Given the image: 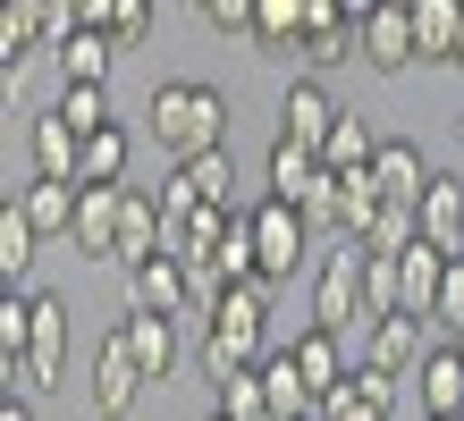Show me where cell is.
Wrapping results in <instances>:
<instances>
[{
	"label": "cell",
	"mask_w": 464,
	"mask_h": 421,
	"mask_svg": "<svg viewBox=\"0 0 464 421\" xmlns=\"http://www.w3.org/2000/svg\"><path fill=\"white\" fill-rule=\"evenodd\" d=\"M144 119H152V144L169 152L178 168H186V160H203V152H228V93H220V84H203V76H169V84H152Z\"/></svg>",
	"instance_id": "1"
},
{
	"label": "cell",
	"mask_w": 464,
	"mask_h": 421,
	"mask_svg": "<svg viewBox=\"0 0 464 421\" xmlns=\"http://www.w3.org/2000/svg\"><path fill=\"white\" fill-rule=\"evenodd\" d=\"M203 379L220 388L228 371H245V362H270V287L254 278V287H228L220 312L203 321Z\"/></svg>",
	"instance_id": "2"
},
{
	"label": "cell",
	"mask_w": 464,
	"mask_h": 421,
	"mask_svg": "<svg viewBox=\"0 0 464 421\" xmlns=\"http://www.w3.org/2000/svg\"><path fill=\"white\" fill-rule=\"evenodd\" d=\"M313 329H330L354 346L363 362V329H372V303H363V244H330L313 262Z\"/></svg>",
	"instance_id": "3"
},
{
	"label": "cell",
	"mask_w": 464,
	"mask_h": 421,
	"mask_svg": "<svg viewBox=\"0 0 464 421\" xmlns=\"http://www.w3.org/2000/svg\"><path fill=\"white\" fill-rule=\"evenodd\" d=\"M245 228H254V262H262V287H279V278L304 270V253H313V219L304 211H287V203H262L245 211Z\"/></svg>",
	"instance_id": "4"
},
{
	"label": "cell",
	"mask_w": 464,
	"mask_h": 421,
	"mask_svg": "<svg viewBox=\"0 0 464 421\" xmlns=\"http://www.w3.org/2000/svg\"><path fill=\"white\" fill-rule=\"evenodd\" d=\"M338 60H363V9L346 0H304V43H295V76H321Z\"/></svg>",
	"instance_id": "5"
},
{
	"label": "cell",
	"mask_w": 464,
	"mask_h": 421,
	"mask_svg": "<svg viewBox=\"0 0 464 421\" xmlns=\"http://www.w3.org/2000/svg\"><path fill=\"white\" fill-rule=\"evenodd\" d=\"M127 312H144V321H195V270L169 262V253H152L144 270H127Z\"/></svg>",
	"instance_id": "6"
},
{
	"label": "cell",
	"mask_w": 464,
	"mask_h": 421,
	"mask_svg": "<svg viewBox=\"0 0 464 421\" xmlns=\"http://www.w3.org/2000/svg\"><path fill=\"white\" fill-rule=\"evenodd\" d=\"M422 60V43H414V0H372L363 9V68L372 76H405Z\"/></svg>",
	"instance_id": "7"
},
{
	"label": "cell",
	"mask_w": 464,
	"mask_h": 421,
	"mask_svg": "<svg viewBox=\"0 0 464 421\" xmlns=\"http://www.w3.org/2000/svg\"><path fill=\"white\" fill-rule=\"evenodd\" d=\"M304 219H313V236H330V244H363V228L380 219V186L372 177H330V194H321Z\"/></svg>",
	"instance_id": "8"
},
{
	"label": "cell",
	"mask_w": 464,
	"mask_h": 421,
	"mask_svg": "<svg viewBox=\"0 0 464 421\" xmlns=\"http://www.w3.org/2000/svg\"><path fill=\"white\" fill-rule=\"evenodd\" d=\"M363 362H372V371H389V379H422V362H430V321H414V312L372 321V329H363Z\"/></svg>",
	"instance_id": "9"
},
{
	"label": "cell",
	"mask_w": 464,
	"mask_h": 421,
	"mask_svg": "<svg viewBox=\"0 0 464 421\" xmlns=\"http://www.w3.org/2000/svg\"><path fill=\"white\" fill-rule=\"evenodd\" d=\"M338 119H346V110L330 101V84H321V76H287V93H279V135H287V144L321 152Z\"/></svg>",
	"instance_id": "10"
},
{
	"label": "cell",
	"mask_w": 464,
	"mask_h": 421,
	"mask_svg": "<svg viewBox=\"0 0 464 421\" xmlns=\"http://www.w3.org/2000/svg\"><path fill=\"white\" fill-rule=\"evenodd\" d=\"M135 397H144V371H135L127 337L111 329V337L93 346V413H102V421H127V413H135Z\"/></svg>",
	"instance_id": "11"
},
{
	"label": "cell",
	"mask_w": 464,
	"mask_h": 421,
	"mask_svg": "<svg viewBox=\"0 0 464 421\" xmlns=\"http://www.w3.org/2000/svg\"><path fill=\"white\" fill-rule=\"evenodd\" d=\"M321 194H330V168H321V152H304V144H270V203H287V211H313Z\"/></svg>",
	"instance_id": "12"
},
{
	"label": "cell",
	"mask_w": 464,
	"mask_h": 421,
	"mask_svg": "<svg viewBox=\"0 0 464 421\" xmlns=\"http://www.w3.org/2000/svg\"><path fill=\"white\" fill-rule=\"evenodd\" d=\"M430 177H440V168L422 160V144H405V135H389V144H380V160H372V186H380V203H405V211H422Z\"/></svg>",
	"instance_id": "13"
},
{
	"label": "cell",
	"mask_w": 464,
	"mask_h": 421,
	"mask_svg": "<svg viewBox=\"0 0 464 421\" xmlns=\"http://www.w3.org/2000/svg\"><path fill=\"white\" fill-rule=\"evenodd\" d=\"M422 244H440L448 262H464V168H440L422 194Z\"/></svg>",
	"instance_id": "14"
},
{
	"label": "cell",
	"mask_w": 464,
	"mask_h": 421,
	"mask_svg": "<svg viewBox=\"0 0 464 421\" xmlns=\"http://www.w3.org/2000/svg\"><path fill=\"white\" fill-rule=\"evenodd\" d=\"M287 362H295V379H304L313 397H330V388L354 371V346L330 337V329H304V337H287Z\"/></svg>",
	"instance_id": "15"
},
{
	"label": "cell",
	"mask_w": 464,
	"mask_h": 421,
	"mask_svg": "<svg viewBox=\"0 0 464 421\" xmlns=\"http://www.w3.org/2000/svg\"><path fill=\"white\" fill-rule=\"evenodd\" d=\"M119 203H127V186H85V203H76V253L85 262H119Z\"/></svg>",
	"instance_id": "16"
},
{
	"label": "cell",
	"mask_w": 464,
	"mask_h": 421,
	"mask_svg": "<svg viewBox=\"0 0 464 421\" xmlns=\"http://www.w3.org/2000/svg\"><path fill=\"white\" fill-rule=\"evenodd\" d=\"M119 337H127V354H135V371H144V388H160V379L186 362L178 321H144V312H127V321H119Z\"/></svg>",
	"instance_id": "17"
},
{
	"label": "cell",
	"mask_w": 464,
	"mask_h": 421,
	"mask_svg": "<svg viewBox=\"0 0 464 421\" xmlns=\"http://www.w3.org/2000/svg\"><path fill=\"white\" fill-rule=\"evenodd\" d=\"M9 203L25 211V228H34V236H76V203H85V186H60V177H34V186H17Z\"/></svg>",
	"instance_id": "18"
},
{
	"label": "cell",
	"mask_w": 464,
	"mask_h": 421,
	"mask_svg": "<svg viewBox=\"0 0 464 421\" xmlns=\"http://www.w3.org/2000/svg\"><path fill=\"white\" fill-rule=\"evenodd\" d=\"M380 144H389V135H380L363 110H346V119L330 127V144H321V168H330V177H372Z\"/></svg>",
	"instance_id": "19"
},
{
	"label": "cell",
	"mask_w": 464,
	"mask_h": 421,
	"mask_svg": "<svg viewBox=\"0 0 464 421\" xmlns=\"http://www.w3.org/2000/svg\"><path fill=\"white\" fill-rule=\"evenodd\" d=\"M34 177H60V186L85 177V135H76L60 110H43V119H34Z\"/></svg>",
	"instance_id": "20"
},
{
	"label": "cell",
	"mask_w": 464,
	"mask_h": 421,
	"mask_svg": "<svg viewBox=\"0 0 464 421\" xmlns=\"http://www.w3.org/2000/svg\"><path fill=\"white\" fill-rule=\"evenodd\" d=\"M414 388H422V421H464V354L456 346H430Z\"/></svg>",
	"instance_id": "21"
},
{
	"label": "cell",
	"mask_w": 464,
	"mask_h": 421,
	"mask_svg": "<svg viewBox=\"0 0 464 421\" xmlns=\"http://www.w3.org/2000/svg\"><path fill=\"white\" fill-rule=\"evenodd\" d=\"M456 34H464V0H414V43H422V68H448V60H456Z\"/></svg>",
	"instance_id": "22"
},
{
	"label": "cell",
	"mask_w": 464,
	"mask_h": 421,
	"mask_svg": "<svg viewBox=\"0 0 464 421\" xmlns=\"http://www.w3.org/2000/svg\"><path fill=\"white\" fill-rule=\"evenodd\" d=\"M397 270H405V312H414V321H430V312H440V287H448V270H456V262H448L440 244H414Z\"/></svg>",
	"instance_id": "23"
},
{
	"label": "cell",
	"mask_w": 464,
	"mask_h": 421,
	"mask_svg": "<svg viewBox=\"0 0 464 421\" xmlns=\"http://www.w3.org/2000/svg\"><path fill=\"white\" fill-rule=\"evenodd\" d=\"M304 43V0H254V51L262 60H295Z\"/></svg>",
	"instance_id": "24"
},
{
	"label": "cell",
	"mask_w": 464,
	"mask_h": 421,
	"mask_svg": "<svg viewBox=\"0 0 464 421\" xmlns=\"http://www.w3.org/2000/svg\"><path fill=\"white\" fill-rule=\"evenodd\" d=\"M43 51V0H9L0 9V76L17 84V68Z\"/></svg>",
	"instance_id": "25"
},
{
	"label": "cell",
	"mask_w": 464,
	"mask_h": 421,
	"mask_svg": "<svg viewBox=\"0 0 464 421\" xmlns=\"http://www.w3.org/2000/svg\"><path fill=\"white\" fill-rule=\"evenodd\" d=\"M152 253H160V203L127 194V203H119V270H144Z\"/></svg>",
	"instance_id": "26"
},
{
	"label": "cell",
	"mask_w": 464,
	"mask_h": 421,
	"mask_svg": "<svg viewBox=\"0 0 464 421\" xmlns=\"http://www.w3.org/2000/svg\"><path fill=\"white\" fill-rule=\"evenodd\" d=\"M178 186L195 194L203 211H237V160H228V152H203V160H186V168H178Z\"/></svg>",
	"instance_id": "27"
},
{
	"label": "cell",
	"mask_w": 464,
	"mask_h": 421,
	"mask_svg": "<svg viewBox=\"0 0 464 421\" xmlns=\"http://www.w3.org/2000/svg\"><path fill=\"white\" fill-rule=\"evenodd\" d=\"M262 388H270V421H321V397L295 379V362H287V354H270V362H262Z\"/></svg>",
	"instance_id": "28"
},
{
	"label": "cell",
	"mask_w": 464,
	"mask_h": 421,
	"mask_svg": "<svg viewBox=\"0 0 464 421\" xmlns=\"http://www.w3.org/2000/svg\"><path fill=\"white\" fill-rule=\"evenodd\" d=\"M34 253H43V236L25 228V211H17V203H0V278H9V295L34 278Z\"/></svg>",
	"instance_id": "29"
},
{
	"label": "cell",
	"mask_w": 464,
	"mask_h": 421,
	"mask_svg": "<svg viewBox=\"0 0 464 421\" xmlns=\"http://www.w3.org/2000/svg\"><path fill=\"white\" fill-rule=\"evenodd\" d=\"M111 60H119V43L85 25V34H76V43L60 51V76H68V84H111Z\"/></svg>",
	"instance_id": "30"
},
{
	"label": "cell",
	"mask_w": 464,
	"mask_h": 421,
	"mask_svg": "<svg viewBox=\"0 0 464 421\" xmlns=\"http://www.w3.org/2000/svg\"><path fill=\"white\" fill-rule=\"evenodd\" d=\"M220 421H270V388H262V362L220 379Z\"/></svg>",
	"instance_id": "31"
},
{
	"label": "cell",
	"mask_w": 464,
	"mask_h": 421,
	"mask_svg": "<svg viewBox=\"0 0 464 421\" xmlns=\"http://www.w3.org/2000/svg\"><path fill=\"white\" fill-rule=\"evenodd\" d=\"M85 25L111 34V43H144L152 34V9H144V0H85Z\"/></svg>",
	"instance_id": "32"
},
{
	"label": "cell",
	"mask_w": 464,
	"mask_h": 421,
	"mask_svg": "<svg viewBox=\"0 0 464 421\" xmlns=\"http://www.w3.org/2000/svg\"><path fill=\"white\" fill-rule=\"evenodd\" d=\"M60 119L85 135V144H93L102 127H119V119H111V93H102V84H68V93H60Z\"/></svg>",
	"instance_id": "33"
},
{
	"label": "cell",
	"mask_w": 464,
	"mask_h": 421,
	"mask_svg": "<svg viewBox=\"0 0 464 421\" xmlns=\"http://www.w3.org/2000/svg\"><path fill=\"white\" fill-rule=\"evenodd\" d=\"M119 177H127V127H102L85 144V177L76 186H119Z\"/></svg>",
	"instance_id": "34"
},
{
	"label": "cell",
	"mask_w": 464,
	"mask_h": 421,
	"mask_svg": "<svg viewBox=\"0 0 464 421\" xmlns=\"http://www.w3.org/2000/svg\"><path fill=\"white\" fill-rule=\"evenodd\" d=\"M203 25L211 34H254V0H203Z\"/></svg>",
	"instance_id": "35"
},
{
	"label": "cell",
	"mask_w": 464,
	"mask_h": 421,
	"mask_svg": "<svg viewBox=\"0 0 464 421\" xmlns=\"http://www.w3.org/2000/svg\"><path fill=\"white\" fill-rule=\"evenodd\" d=\"M430 321H440V329H448V346H456V337H464V262L448 270V287H440V312H430Z\"/></svg>",
	"instance_id": "36"
},
{
	"label": "cell",
	"mask_w": 464,
	"mask_h": 421,
	"mask_svg": "<svg viewBox=\"0 0 464 421\" xmlns=\"http://www.w3.org/2000/svg\"><path fill=\"white\" fill-rule=\"evenodd\" d=\"M0 421H34V405H25L17 388H9V397H0Z\"/></svg>",
	"instance_id": "37"
},
{
	"label": "cell",
	"mask_w": 464,
	"mask_h": 421,
	"mask_svg": "<svg viewBox=\"0 0 464 421\" xmlns=\"http://www.w3.org/2000/svg\"><path fill=\"white\" fill-rule=\"evenodd\" d=\"M448 68H456V76H464V34H456V60H448Z\"/></svg>",
	"instance_id": "38"
},
{
	"label": "cell",
	"mask_w": 464,
	"mask_h": 421,
	"mask_svg": "<svg viewBox=\"0 0 464 421\" xmlns=\"http://www.w3.org/2000/svg\"><path fill=\"white\" fill-rule=\"evenodd\" d=\"M456 152H464V119H456Z\"/></svg>",
	"instance_id": "39"
},
{
	"label": "cell",
	"mask_w": 464,
	"mask_h": 421,
	"mask_svg": "<svg viewBox=\"0 0 464 421\" xmlns=\"http://www.w3.org/2000/svg\"><path fill=\"white\" fill-rule=\"evenodd\" d=\"M456 354H464V337H456Z\"/></svg>",
	"instance_id": "40"
},
{
	"label": "cell",
	"mask_w": 464,
	"mask_h": 421,
	"mask_svg": "<svg viewBox=\"0 0 464 421\" xmlns=\"http://www.w3.org/2000/svg\"><path fill=\"white\" fill-rule=\"evenodd\" d=\"M211 421H220V413H211Z\"/></svg>",
	"instance_id": "41"
}]
</instances>
